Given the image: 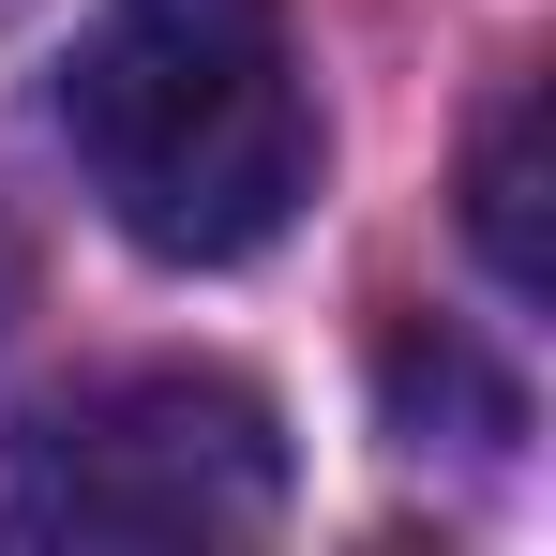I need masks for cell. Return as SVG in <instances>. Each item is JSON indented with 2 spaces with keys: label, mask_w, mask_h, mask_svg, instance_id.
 Instances as JSON below:
<instances>
[{
  "label": "cell",
  "mask_w": 556,
  "mask_h": 556,
  "mask_svg": "<svg viewBox=\"0 0 556 556\" xmlns=\"http://www.w3.org/2000/svg\"><path fill=\"white\" fill-rule=\"evenodd\" d=\"M61 136L136 256L166 271L271 256L316 195V76L286 0H91L61 61Z\"/></svg>",
  "instance_id": "obj_1"
},
{
  "label": "cell",
  "mask_w": 556,
  "mask_h": 556,
  "mask_svg": "<svg viewBox=\"0 0 556 556\" xmlns=\"http://www.w3.org/2000/svg\"><path fill=\"white\" fill-rule=\"evenodd\" d=\"M286 511V421L271 391L241 376H195V362H151V376H91L61 391L15 466H0V542H256Z\"/></svg>",
  "instance_id": "obj_2"
},
{
  "label": "cell",
  "mask_w": 556,
  "mask_h": 556,
  "mask_svg": "<svg viewBox=\"0 0 556 556\" xmlns=\"http://www.w3.org/2000/svg\"><path fill=\"white\" fill-rule=\"evenodd\" d=\"M542 76H527V91L496 105V121H481V166H466V241H481V271L511 286V301H556V211H542Z\"/></svg>",
  "instance_id": "obj_3"
},
{
  "label": "cell",
  "mask_w": 556,
  "mask_h": 556,
  "mask_svg": "<svg viewBox=\"0 0 556 556\" xmlns=\"http://www.w3.org/2000/svg\"><path fill=\"white\" fill-rule=\"evenodd\" d=\"M0 15H15V0H0Z\"/></svg>",
  "instance_id": "obj_4"
}]
</instances>
